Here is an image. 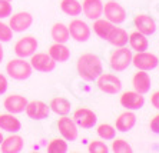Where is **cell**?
<instances>
[{
    "instance_id": "cell-16",
    "label": "cell",
    "mask_w": 159,
    "mask_h": 153,
    "mask_svg": "<svg viewBox=\"0 0 159 153\" xmlns=\"http://www.w3.org/2000/svg\"><path fill=\"white\" fill-rule=\"evenodd\" d=\"M82 11L85 13L86 19L96 20L103 15V3L102 0H83Z\"/></svg>"
},
{
    "instance_id": "cell-1",
    "label": "cell",
    "mask_w": 159,
    "mask_h": 153,
    "mask_svg": "<svg viewBox=\"0 0 159 153\" xmlns=\"http://www.w3.org/2000/svg\"><path fill=\"white\" fill-rule=\"evenodd\" d=\"M76 69H78L79 76L86 82H93L103 73L102 60L93 53H83L78 59Z\"/></svg>"
},
{
    "instance_id": "cell-8",
    "label": "cell",
    "mask_w": 159,
    "mask_h": 153,
    "mask_svg": "<svg viewBox=\"0 0 159 153\" xmlns=\"http://www.w3.org/2000/svg\"><path fill=\"white\" fill-rule=\"evenodd\" d=\"M37 46H39V43H37L36 37H33V36H25V37H20L16 42L15 53L17 57L26 59V57H30L32 55L36 53Z\"/></svg>"
},
{
    "instance_id": "cell-17",
    "label": "cell",
    "mask_w": 159,
    "mask_h": 153,
    "mask_svg": "<svg viewBox=\"0 0 159 153\" xmlns=\"http://www.w3.org/2000/svg\"><path fill=\"white\" fill-rule=\"evenodd\" d=\"M133 23H135V27L138 29V32H141L146 36L153 34L156 30V22L149 15H136L133 19Z\"/></svg>"
},
{
    "instance_id": "cell-5",
    "label": "cell",
    "mask_w": 159,
    "mask_h": 153,
    "mask_svg": "<svg viewBox=\"0 0 159 153\" xmlns=\"http://www.w3.org/2000/svg\"><path fill=\"white\" fill-rule=\"evenodd\" d=\"M105 19H107L113 24H120L126 20V10L122 4H119L116 0H109L103 6Z\"/></svg>"
},
{
    "instance_id": "cell-11",
    "label": "cell",
    "mask_w": 159,
    "mask_h": 153,
    "mask_svg": "<svg viewBox=\"0 0 159 153\" xmlns=\"http://www.w3.org/2000/svg\"><path fill=\"white\" fill-rule=\"evenodd\" d=\"M73 120L82 129H90V127H93L96 125L98 116H96V113L93 112V110H90V109L80 107V109H76V110H75Z\"/></svg>"
},
{
    "instance_id": "cell-19",
    "label": "cell",
    "mask_w": 159,
    "mask_h": 153,
    "mask_svg": "<svg viewBox=\"0 0 159 153\" xmlns=\"http://www.w3.org/2000/svg\"><path fill=\"white\" fill-rule=\"evenodd\" d=\"M135 123H136V115L133 113V110H126V112L120 113L118 116V119L115 122V126L118 132L126 133V132H129L135 126Z\"/></svg>"
},
{
    "instance_id": "cell-33",
    "label": "cell",
    "mask_w": 159,
    "mask_h": 153,
    "mask_svg": "<svg viewBox=\"0 0 159 153\" xmlns=\"http://www.w3.org/2000/svg\"><path fill=\"white\" fill-rule=\"evenodd\" d=\"M11 37H13V30L10 29L9 24H6V23L0 20V42L7 43V42L11 40Z\"/></svg>"
},
{
    "instance_id": "cell-23",
    "label": "cell",
    "mask_w": 159,
    "mask_h": 153,
    "mask_svg": "<svg viewBox=\"0 0 159 153\" xmlns=\"http://www.w3.org/2000/svg\"><path fill=\"white\" fill-rule=\"evenodd\" d=\"M128 39H129V36H128V33H126V30L115 24V26L112 27L111 33H109V36H107L106 40L109 42L112 46L122 47V46H126V43H128Z\"/></svg>"
},
{
    "instance_id": "cell-40",
    "label": "cell",
    "mask_w": 159,
    "mask_h": 153,
    "mask_svg": "<svg viewBox=\"0 0 159 153\" xmlns=\"http://www.w3.org/2000/svg\"><path fill=\"white\" fill-rule=\"evenodd\" d=\"M158 67H159V59H158Z\"/></svg>"
},
{
    "instance_id": "cell-24",
    "label": "cell",
    "mask_w": 159,
    "mask_h": 153,
    "mask_svg": "<svg viewBox=\"0 0 159 153\" xmlns=\"http://www.w3.org/2000/svg\"><path fill=\"white\" fill-rule=\"evenodd\" d=\"M128 42H129L132 50H135V52H145V50L148 49V46H149L148 36L143 34V33H141V32H138V30L129 34Z\"/></svg>"
},
{
    "instance_id": "cell-35",
    "label": "cell",
    "mask_w": 159,
    "mask_h": 153,
    "mask_svg": "<svg viewBox=\"0 0 159 153\" xmlns=\"http://www.w3.org/2000/svg\"><path fill=\"white\" fill-rule=\"evenodd\" d=\"M149 127H151V132H153L155 134H159V115H156L155 117L151 120Z\"/></svg>"
},
{
    "instance_id": "cell-39",
    "label": "cell",
    "mask_w": 159,
    "mask_h": 153,
    "mask_svg": "<svg viewBox=\"0 0 159 153\" xmlns=\"http://www.w3.org/2000/svg\"><path fill=\"white\" fill-rule=\"evenodd\" d=\"M3 134H2V132H0V145H2V142H3Z\"/></svg>"
},
{
    "instance_id": "cell-7",
    "label": "cell",
    "mask_w": 159,
    "mask_h": 153,
    "mask_svg": "<svg viewBox=\"0 0 159 153\" xmlns=\"http://www.w3.org/2000/svg\"><path fill=\"white\" fill-rule=\"evenodd\" d=\"M33 24V16L27 13V11H19L15 13L13 16H9V26L13 30V33H22L30 29V26Z\"/></svg>"
},
{
    "instance_id": "cell-10",
    "label": "cell",
    "mask_w": 159,
    "mask_h": 153,
    "mask_svg": "<svg viewBox=\"0 0 159 153\" xmlns=\"http://www.w3.org/2000/svg\"><path fill=\"white\" fill-rule=\"evenodd\" d=\"M132 64L136 67L138 70H153L155 67H158V57L153 53L145 52H138L132 59Z\"/></svg>"
},
{
    "instance_id": "cell-6",
    "label": "cell",
    "mask_w": 159,
    "mask_h": 153,
    "mask_svg": "<svg viewBox=\"0 0 159 153\" xmlns=\"http://www.w3.org/2000/svg\"><path fill=\"white\" fill-rule=\"evenodd\" d=\"M69 33L70 37L73 40H76L78 43H85L90 37V27L89 24L82 19H73L69 23Z\"/></svg>"
},
{
    "instance_id": "cell-30",
    "label": "cell",
    "mask_w": 159,
    "mask_h": 153,
    "mask_svg": "<svg viewBox=\"0 0 159 153\" xmlns=\"http://www.w3.org/2000/svg\"><path fill=\"white\" fill-rule=\"evenodd\" d=\"M49 153H66L67 152V143L65 139H53L48 146Z\"/></svg>"
},
{
    "instance_id": "cell-21",
    "label": "cell",
    "mask_w": 159,
    "mask_h": 153,
    "mask_svg": "<svg viewBox=\"0 0 159 153\" xmlns=\"http://www.w3.org/2000/svg\"><path fill=\"white\" fill-rule=\"evenodd\" d=\"M22 123L20 120L16 117L13 113H6V115H0V129L9 133H16L20 130Z\"/></svg>"
},
{
    "instance_id": "cell-25",
    "label": "cell",
    "mask_w": 159,
    "mask_h": 153,
    "mask_svg": "<svg viewBox=\"0 0 159 153\" xmlns=\"http://www.w3.org/2000/svg\"><path fill=\"white\" fill-rule=\"evenodd\" d=\"M49 107H50V110H52L53 113H56V115L66 116V115H69V112H70L72 105H70V102L67 100L66 97L57 96V97H53L52 99Z\"/></svg>"
},
{
    "instance_id": "cell-3",
    "label": "cell",
    "mask_w": 159,
    "mask_h": 153,
    "mask_svg": "<svg viewBox=\"0 0 159 153\" xmlns=\"http://www.w3.org/2000/svg\"><path fill=\"white\" fill-rule=\"evenodd\" d=\"M132 59H133V55L130 52V49H128L126 46H122V47H118L111 55L109 64H111L112 70L123 72L132 64Z\"/></svg>"
},
{
    "instance_id": "cell-34",
    "label": "cell",
    "mask_w": 159,
    "mask_h": 153,
    "mask_svg": "<svg viewBox=\"0 0 159 153\" xmlns=\"http://www.w3.org/2000/svg\"><path fill=\"white\" fill-rule=\"evenodd\" d=\"M11 15V4L9 0H0V20Z\"/></svg>"
},
{
    "instance_id": "cell-32",
    "label": "cell",
    "mask_w": 159,
    "mask_h": 153,
    "mask_svg": "<svg viewBox=\"0 0 159 153\" xmlns=\"http://www.w3.org/2000/svg\"><path fill=\"white\" fill-rule=\"evenodd\" d=\"M88 150L90 153H107L109 152V147L102 140H92L88 146Z\"/></svg>"
},
{
    "instance_id": "cell-14",
    "label": "cell",
    "mask_w": 159,
    "mask_h": 153,
    "mask_svg": "<svg viewBox=\"0 0 159 153\" xmlns=\"http://www.w3.org/2000/svg\"><path fill=\"white\" fill-rule=\"evenodd\" d=\"M120 105L128 110H138L142 109L145 105V97L143 94L138 93L136 90L133 92H123L120 96Z\"/></svg>"
},
{
    "instance_id": "cell-26",
    "label": "cell",
    "mask_w": 159,
    "mask_h": 153,
    "mask_svg": "<svg viewBox=\"0 0 159 153\" xmlns=\"http://www.w3.org/2000/svg\"><path fill=\"white\" fill-rule=\"evenodd\" d=\"M50 36H52L55 43H67L70 39V33H69V27L63 23H55L50 30Z\"/></svg>"
},
{
    "instance_id": "cell-15",
    "label": "cell",
    "mask_w": 159,
    "mask_h": 153,
    "mask_svg": "<svg viewBox=\"0 0 159 153\" xmlns=\"http://www.w3.org/2000/svg\"><path fill=\"white\" fill-rule=\"evenodd\" d=\"M3 106L9 113L19 115V113L25 112V109L27 106V99L25 96H22V94H9L4 99Z\"/></svg>"
},
{
    "instance_id": "cell-41",
    "label": "cell",
    "mask_w": 159,
    "mask_h": 153,
    "mask_svg": "<svg viewBox=\"0 0 159 153\" xmlns=\"http://www.w3.org/2000/svg\"><path fill=\"white\" fill-rule=\"evenodd\" d=\"M9 2H10V0H9Z\"/></svg>"
},
{
    "instance_id": "cell-36",
    "label": "cell",
    "mask_w": 159,
    "mask_h": 153,
    "mask_svg": "<svg viewBox=\"0 0 159 153\" xmlns=\"http://www.w3.org/2000/svg\"><path fill=\"white\" fill-rule=\"evenodd\" d=\"M7 87H9L7 79H6V76H4V75H2V73H0V94L6 93Z\"/></svg>"
},
{
    "instance_id": "cell-27",
    "label": "cell",
    "mask_w": 159,
    "mask_h": 153,
    "mask_svg": "<svg viewBox=\"0 0 159 153\" xmlns=\"http://www.w3.org/2000/svg\"><path fill=\"white\" fill-rule=\"evenodd\" d=\"M113 26H115V24H113V23H111L107 19H100V17H99V19L95 20L92 29H93V32H95V33H96L100 39H105V40H106Z\"/></svg>"
},
{
    "instance_id": "cell-13",
    "label": "cell",
    "mask_w": 159,
    "mask_h": 153,
    "mask_svg": "<svg viewBox=\"0 0 159 153\" xmlns=\"http://www.w3.org/2000/svg\"><path fill=\"white\" fill-rule=\"evenodd\" d=\"M25 110H26V115L33 120L46 119V117L49 116V113H50V107L42 100L27 102V106H26Z\"/></svg>"
},
{
    "instance_id": "cell-37",
    "label": "cell",
    "mask_w": 159,
    "mask_h": 153,
    "mask_svg": "<svg viewBox=\"0 0 159 153\" xmlns=\"http://www.w3.org/2000/svg\"><path fill=\"white\" fill-rule=\"evenodd\" d=\"M151 103H152V106H153V107L158 109V110H159V90L152 94V97H151Z\"/></svg>"
},
{
    "instance_id": "cell-29",
    "label": "cell",
    "mask_w": 159,
    "mask_h": 153,
    "mask_svg": "<svg viewBox=\"0 0 159 153\" xmlns=\"http://www.w3.org/2000/svg\"><path fill=\"white\" fill-rule=\"evenodd\" d=\"M96 133H98V136H99L100 139H103V140H112V139H115V136H116V129L109 123H102L98 126Z\"/></svg>"
},
{
    "instance_id": "cell-18",
    "label": "cell",
    "mask_w": 159,
    "mask_h": 153,
    "mask_svg": "<svg viewBox=\"0 0 159 153\" xmlns=\"http://www.w3.org/2000/svg\"><path fill=\"white\" fill-rule=\"evenodd\" d=\"M132 86L138 93L145 94L151 90V76L146 70H138L132 77Z\"/></svg>"
},
{
    "instance_id": "cell-12",
    "label": "cell",
    "mask_w": 159,
    "mask_h": 153,
    "mask_svg": "<svg viewBox=\"0 0 159 153\" xmlns=\"http://www.w3.org/2000/svg\"><path fill=\"white\" fill-rule=\"evenodd\" d=\"M57 129H59L60 134L63 136L65 140H76L78 139V125L73 119L67 117L66 116H62L59 120H57Z\"/></svg>"
},
{
    "instance_id": "cell-2",
    "label": "cell",
    "mask_w": 159,
    "mask_h": 153,
    "mask_svg": "<svg viewBox=\"0 0 159 153\" xmlns=\"http://www.w3.org/2000/svg\"><path fill=\"white\" fill-rule=\"evenodd\" d=\"M32 72H33V67L30 62H26L23 57L11 59L6 64V73L15 80H26L30 77Z\"/></svg>"
},
{
    "instance_id": "cell-4",
    "label": "cell",
    "mask_w": 159,
    "mask_h": 153,
    "mask_svg": "<svg viewBox=\"0 0 159 153\" xmlns=\"http://www.w3.org/2000/svg\"><path fill=\"white\" fill-rule=\"evenodd\" d=\"M98 87L100 92L107 94H116L122 89V82L116 75L112 73H102L99 77L96 79Z\"/></svg>"
},
{
    "instance_id": "cell-9",
    "label": "cell",
    "mask_w": 159,
    "mask_h": 153,
    "mask_svg": "<svg viewBox=\"0 0 159 153\" xmlns=\"http://www.w3.org/2000/svg\"><path fill=\"white\" fill-rule=\"evenodd\" d=\"M30 64L34 70L42 72V73H49L55 70L56 62L50 57L49 53H34L30 56Z\"/></svg>"
},
{
    "instance_id": "cell-20",
    "label": "cell",
    "mask_w": 159,
    "mask_h": 153,
    "mask_svg": "<svg viewBox=\"0 0 159 153\" xmlns=\"http://www.w3.org/2000/svg\"><path fill=\"white\" fill-rule=\"evenodd\" d=\"M23 138L16 133H11L10 136L3 139L2 142V152L4 153H17L23 149Z\"/></svg>"
},
{
    "instance_id": "cell-38",
    "label": "cell",
    "mask_w": 159,
    "mask_h": 153,
    "mask_svg": "<svg viewBox=\"0 0 159 153\" xmlns=\"http://www.w3.org/2000/svg\"><path fill=\"white\" fill-rule=\"evenodd\" d=\"M3 56H4V52H3V47H2V42H0V63L3 60Z\"/></svg>"
},
{
    "instance_id": "cell-28",
    "label": "cell",
    "mask_w": 159,
    "mask_h": 153,
    "mask_svg": "<svg viewBox=\"0 0 159 153\" xmlns=\"http://www.w3.org/2000/svg\"><path fill=\"white\" fill-rule=\"evenodd\" d=\"M60 9L65 15L70 16V17H78L82 13V4L78 0H62Z\"/></svg>"
},
{
    "instance_id": "cell-31",
    "label": "cell",
    "mask_w": 159,
    "mask_h": 153,
    "mask_svg": "<svg viewBox=\"0 0 159 153\" xmlns=\"http://www.w3.org/2000/svg\"><path fill=\"white\" fill-rule=\"evenodd\" d=\"M112 150L115 153H130V152H133L132 146L126 142V140H123V139H116V140H113V143H112Z\"/></svg>"
},
{
    "instance_id": "cell-22",
    "label": "cell",
    "mask_w": 159,
    "mask_h": 153,
    "mask_svg": "<svg viewBox=\"0 0 159 153\" xmlns=\"http://www.w3.org/2000/svg\"><path fill=\"white\" fill-rule=\"evenodd\" d=\"M49 55L56 63H63L70 59V50L65 43H55L49 49Z\"/></svg>"
}]
</instances>
